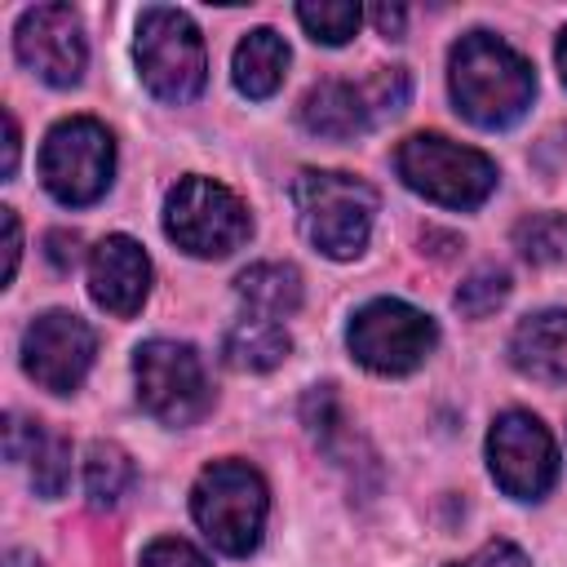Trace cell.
<instances>
[{
  "instance_id": "8",
  "label": "cell",
  "mask_w": 567,
  "mask_h": 567,
  "mask_svg": "<svg viewBox=\"0 0 567 567\" xmlns=\"http://www.w3.org/2000/svg\"><path fill=\"white\" fill-rule=\"evenodd\" d=\"M346 346L368 372L408 377L434 354L439 328L425 310H416L399 297H377V301L354 310V319L346 328Z\"/></svg>"
},
{
  "instance_id": "29",
  "label": "cell",
  "mask_w": 567,
  "mask_h": 567,
  "mask_svg": "<svg viewBox=\"0 0 567 567\" xmlns=\"http://www.w3.org/2000/svg\"><path fill=\"white\" fill-rule=\"evenodd\" d=\"M372 22L381 27V35H399L403 31V9H372Z\"/></svg>"
},
{
  "instance_id": "9",
  "label": "cell",
  "mask_w": 567,
  "mask_h": 567,
  "mask_svg": "<svg viewBox=\"0 0 567 567\" xmlns=\"http://www.w3.org/2000/svg\"><path fill=\"white\" fill-rule=\"evenodd\" d=\"M133 381H137V403L159 421V425H195L213 408V385L204 372V359L186 341L155 337L133 350Z\"/></svg>"
},
{
  "instance_id": "3",
  "label": "cell",
  "mask_w": 567,
  "mask_h": 567,
  "mask_svg": "<svg viewBox=\"0 0 567 567\" xmlns=\"http://www.w3.org/2000/svg\"><path fill=\"white\" fill-rule=\"evenodd\" d=\"M270 514L266 478L248 461H213L199 470L190 487V518L199 523L204 540L230 558H244L261 545Z\"/></svg>"
},
{
  "instance_id": "22",
  "label": "cell",
  "mask_w": 567,
  "mask_h": 567,
  "mask_svg": "<svg viewBox=\"0 0 567 567\" xmlns=\"http://www.w3.org/2000/svg\"><path fill=\"white\" fill-rule=\"evenodd\" d=\"M514 244H518V252L527 257V261H558L563 257V248H567V217H558V213H532V217H523L518 226H514Z\"/></svg>"
},
{
  "instance_id": "14",
  "label": "cell",
  "mask_w": 567,
  "mask_h": 567,
  "mask_svg": "<svg viewBox=\"0 0 567 567\" xmlns=\"http://www.w3.org/2000/svg\"><path fill=\"white\" fill-rule=\"evenodd\" d=\"M89 292L115 319L137 315L151 292V257L142 252V244L128 235H106L89 252Z\"/></svg>"
},
{
  "instance_id": "12",
  "label": "cell",
  "mask_w": 567,
  "mask_h": 567,
  "mask_svg": "<svg viewBox=\"0 0 567 567\" xmlns=\"http://www.w3.org/2000/svg\"><path fill=\"white\" fill-rule=\"evenodd\" d=\"M93 354L97 332L71 310H44L22 328V372L49 394L80 390L93 368Z\"/></svg>"
},
{
  "instance_id": "30",
  "label": "cell",
  "mask_w": 567,
  "mask_h": 567,
  "mask_svg": "<svg viewBox=\"0 0 567 567\" xmlns=\"http://www.w3.org/2000/svg\"><path fill=\"white\" fill-rule=\"evenodd\" d=\"M554 58H558V75H563V84H567V27L558 31V44H554Z\"/></svg>"
},
{
  "instance_id": "25",
  "label": "cell",
  "mask_w": 567,
  "mask_h": 567,
  "mask_svg": "<svg viewBox=\"0 0 567 567\" xmlns=\"http://www.w3.org/2000/svg\"><path fill=\"white\" fill-rule=\"evenodd\" d=\"M452 567H532L527 554L509 540H487L478 554H470L465 563H452Z\"/></svg>"
},
{
  "instance_id": "17",
  "label": "cell",
  "mask_w": 567,
  "mask_h": 567,
  "mask_svg": "<svg viewBox=\"0 0 567 567\" xmlns=\"http://www.w3.org/2000/svg\"><path fill=\"white\" fill-rule=\"evenodd\" d=\"M288 350H292V341H288L284 323L279 319H261V315H244L221 337V359L235 372H270V368H279L288 359Z\"/></svg>"
},
{
  "instance_id": "16",
  "label": "cell",
  "mask_w": 567,
  "mask_h": 567,
  "mask_svg": "<svg viewBox=\"0 0 567 567\" xmlns=\"http://www.w3.org/2000/svg\"><path fill=\"white\" fill-rule=\"evenodd\" d=\"M284 71H288V44L279 31L270 27H257L248 31L239 44H235V58H230V75H235V89L252 102L270 97L279 84H284Z\"/></svg>"
},
{
  "instance_id": "19",
  "label": "cell",
  "mask_w": 567,
  "mask_h": 567,
  "mask_svg": "<svg viewBox=\"0 0 567 567\" xmlns=\"http://www.w3.org/2000/svg\"><path fill=\"white\" fill-rule=\"evenodd\" d=\"M137 470H133V456L120 447V443H106L97 439L84 456V492H89V505L93 509H111L120 505V496L133 487Z\"/></svg>"
},
{
  "instance_id": "24",
  "label": "cell",
  "mask_w": 567,
  "mask_h": 567,
  "mask_svg": "<svg viewBox=\"0 0 567 567\" xmlns=\"http://www.w3.org/2000/svg\"><path fill=\"white\" fill-rule=\"evenodd\" d=\"M142 567H213L190 540H177V536H159L146 545L142 554Z\"/></svg>"
},
{
  "instance_id": "11",
  "label": "cell",
  "mask_w": 567,
  "mask_h": 567,
  "mask_svg": "<svg viewBox=\"0 0 567 567\" xmlns=\"http://www.w3.org/2000/svg\"><path fill=\"white\" fill-rule=\"evenodd\" d=\"M487 470L514 501H540L558 478V443L549 425L523 408H509L487 430Z\"/></svg>"
},
{
  "instance_id": "26",
  "label": "cell",
  "mask_w": 567,
  "mask_h": 567,
  "mask_svg": "<svg viewBox=\"0 0 567 567\" xmlns=\"http://www.w3.org/2000/svg\"><path fill=\"white\" fill-rule=\"evenodd\" d=\"M44 244H49V261H53L58 270H71V266L80 261V252H75V248H80V239H75V235H66V230H53Z\"/></svg>"
},
{
  "instance_id": "5",
  "label": "cell",
  "mask_w": 567,
  "mask_h": 567,
  "mask_svg": "<svg viewBox=\"0 0 567 567\" xmlns=\"http://www.w3.org/2000/svg\"><path fill=\"white\" fill-rule=\"evenodd\" d=\"M394 173L408 190L439 208H478L496 190V164L443 133H412L394 151Z\"/></svg>"
},
{
  "instance_id": "7",
  "label": "cell",
  "mask_w": 567,
  "mask_h": 567,
  "mask_svg": "<svg viewBox=\"0 0 567 567\" xmlns=\"http://www.w3.org/2000/svg\"><path fill=\"white\" fill-rule=\"evenodd\" d=\"M164 235L190 257H230L248 244L252 217L230 186L213 177H182L164 199Z\"/></svg>"
},
{
  "instance_id": "10",
  "label": "cell",
  "mask_w": 567,
  "mask_h": 567,
  "mask_svg": "<svg viewBox=\"0 0 567 567\" xmlns=\"http://www.w3.org/2000/svg\"><path fill=\"white\" fill-rule=\"evenodd\" d=\"M408 102V71L403 66H385L363 84H346V80H323L315 84L301 106L297 120L306 133L328 137V142H350L359 133H368L377 120L399 115Z\"/></svg>"
},
{
  "instance_id": "15",
  "label": "cell",
  "mask_w": 567,
  "mask_h": 567,
  "mask_svg": "<svg viewBox=\"0 0 567 567\" xmlns=\"http://www.w3.org/2000/svg\"><path fill=\"white\" fill-rule=\"evenodd\" d=\"M509 363L545 385H567V310H536L509 332Z\"/></svg>"
},
{
  "instance_id": "21",
  "label": "cell",
  "mask_w": 567,
  "mask_h": 567,
  "mask_svg": "<svg viewBox=\"0 0 567 567\" xmlns=\"http://www.w3.org/2000/svg\"><path fill=\"white\" fill-rule=\"evenodd\" d=\"M27 470H31V487H35L44 501L62 496L66 483H71V443L44 430L40 443L31 447V456H27Z\"/></svg>"
},
{
  "instance_id": "18",
  "label": "cell",
  "mask_w": 567,
  "mask_h": 567,
  "mask_svg": "<svg viewBox=\"0 0 567 567\" xmlns=\"http://www.w3.org/2000/svg\"><path fill=\"white\" fill-rule=\"evenodd\" d=\"M235 292L248 306V315L288 319L301 306V275L288 261H257L235 279Z\"/></svg>"
},
{
  "instance_id": "2",
  "label": "cell",
  "mask_w": 567,
  "mask_h": 567,
  "mask_svg": "<svg viewBox=\"0 0 567 567\" xmlns=\"http://www.w3.org/2000/svg\"><path fill=\"white\" fill-rule=\"evenodd\" d=\"M292 208L315 252L332 261H350L368 248L372 217H377V190L350 173L301 168L292 182Z\"/></svg>"
},
{
  "instance_id": "6",
  "label": "cell",
  "mask_w": 567,
  "mask_h": 567,
  "mask_svg": "<svg viewBox=\"0 0 567 567\" xmlns=\"http://www.w3.org/2000/svg\"><path fill=\"white\" fill-rule=\"evenodd\" d=\"M115 177V137L89 115L58 120L40 146V182L66 208H89L111 190Z\"/></svg>"
},
{
  "instance_id": "20",
  "label": "cell",
  "mask_w": 567,
  "mask_h": 567,
  "mask_svg": "<svg viewBox=\"0 0 567 567\" xmlns=\"http://www.w3.org/2000/svg\"><path fill=\"white\" fill-rule=\"evenodd\" d=\"M297 22L306 27V35L315 44L337 49V44H346L359 31L363 9L350 4V0H306V4H297Z\"/></svg>"
},
{
  "instance_id": "27",
  "label": "cell",
  "mask_w": 567,
  "mask_h": 567,
  "mask_svg": "<svg viewBox=\"0 0 567 567\" xmlns=\"http://www.w3.org/2000/svg\"><path fill=\"white\" fill-rule=\"evenodd\" d=\"M4 213V235H9V261H4V279H13L18 275V252H22V226H18V213L13 208H0Z\"/></svg>"
},
{
  "instance_id": "1",
  "label": "cell",
  "mask_w": 567,
  "mask_h": 567,
  "mask_svg": "<svg viewBox=\"0 0 567 567\" xmlns=\"http://www.w3.org/2000/svg\"><path fill=\"white\" fill-rule=\"evenodd\" d=\"M447 93L474 128H509L536 97V71L501 35L470 31L447 53Z\"/></svg>"
},
{
  "instance_id": "23",
  "label": "cell",
  "mask_w": 567,
  "mask_h": 567,
  "mask_svg": "<svg viewBox=\"0 0 567 567\" xmlns=\"http://www.w3.org/2000/svg\"><path fill=\"white\" fill-rule=\"evenodd\" d=\"M505 297H509V275L496 270V266H483V270H474V275L456 288V310L470 315V319H483V315H492Z\"/></svg>"
},
{
  "instance_id": "13",
  "label": "cell",
  "mask_w": 567,
  "mask_h": 567,
  "mask_svg": "<svg viewBox=\"0 0 567 567\" xmlns=\"http://www.w3.org/2000/svg\"><path fill=\"white\" fill-rule=\"evenodd\" d=\"M13 49H18V62L53 84V89H71L80 84L84 75V62H89V44H84V22L71 4H35L18 18L13 27Z\"/></svg>"
},
{
  "instance_id": "28",
  "label": "cell",
  "mask_w": 567,
  "mask_h": 567,
  "mask_svg": "<svg viewBox=\"0 0 567 567\" xmlns=\"http://www.w3.org/2000/svg\"><path fill=\"white\" fill-rule=\"evenodd\" d=\"M18 168V120L13 111H4V177H13Z\"/></svg>"
},
{
  "instance_id": "4",
  "label": "cell",
  "mask_w": 567,
  "mask_h": 567,
  "mask_svg": "<svg viewBox=\"0 0 567 567\" xmlns=\"http://www.w3.org/2000/svg\"><path fill=\"white\" fill-rule=\"evenodd\" d=\"M133 58H137V75H142L146 93L168 106L195 102L208 84L204 35L190 22V13H182V9H164V4L142 9Z\"/></svg>"
}]
</instances>
